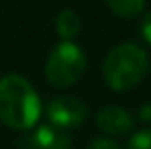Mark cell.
<instances>
[{"label": "cell", "instance_id": "7", "mask_svg": "<svg viewBox=\"0 0 151 149\" xmlns=\"http://www.w3.org/2000/svg\"><path fill=\"white\" fill-rule=\"evenodd\" d=\"M56 32L58 35L65 40H70L72 37H76L81 30V19L70 9H63L58 16H56Z\"/></svg>", "mask_w": 151, "mask_h": 149}, {"label": "cell", "instance_id": "5", "mask_svg": "<svg viewBox=\"0 0 151 149\" xmlns=\"http://www.w3.org/2000/svg\"><path fill=\"white\" fill-rule=\"evenodd\" d=\"M97 125L104 133L109 135H127L134 128V117L121 107L107 105L97 114Z\"/></svg>", "mask_w": 151, "mask_h": 149}, {"label": "cell", "instance_id": "8", "mask_svg": "<svg viewBox=\"0 0 151 149\" xmlns=\"http://www.w3.org/2000/svg\"><path fill=\"white\" fill-rule=\"evenodd\" d=\"M109 9L116 12L118 16L121 18H134L137 16L142 7H144V2L146 0H106Z\"/></svg>", "mask_w": 151, "mask_h": 149}, {"label": "cell", "instance_id": "12", "mask_svg": "<svg viewBox=\"0 0 151 149\" xmlns=\"http://www.w3.org/2000/svg\"><path fill=\"white\" fill-rule=\"evenodd\" d=\"M141 117H142V121H151V104H146L141 109Z\"/></svg>", "mask_w": 151, "mask_h": 149}, {"label": "cell", "instance_id": "2", "mask_svg": "<svg viewBox=\"0 0 151 149\" xmlns=\"http://www.w3.org/2000/svg\"><path fill=\"white\" fill-rule=\"evenodd\" d=\"M150 58L137 44L125 42L109 51L104 60V79L114 91H127L134 88L148 72Z\"/></svg>", "mask_w": 151, "mask_h": 149}, {"label": "cell", "instance_id": "10", "mask_svg": "<svg viewBox=\"0 0 151 149\" xmlns=\"http://www.w3.org/2000/svg\"><path fill=\"white\" fill-rule=\"evenodd\" d=\"M88 149H119V146L109 139H97L88 146Z\"/></svg>", "mask_w": 151, "mask_h": 149}, {"label": "cell", "instance_id": "4", "mask_svg": "<svg viewBox=\"0 0 151 149\" xmlns=\"http://www.w3.org/2000/svg\"><path fill=\"white\" fill-rule=\"evenodd\" d=\"M47 119L51 125L58 128H72L84 121L86 117V105L74 97H58L49 102L47 109Z\"/></svg>", "mask_w": 151, "mask_h": 149}, {"label": "cell", "instance_id": "1", "mask_svg": "<svg viewBox=\"0 0 151 149\" xmlns=\"http://www.w3.org/2000/svg\"><path fill=\"white\" fill-rule=\"evenodd\" d=\"M40 116V100L32 84L18 74L0 79V121L16 130H28Z\"/></svg>", "mask_w": 151, "mask_h": 149}, {"label": "cell", "instance_id": "6", "mask_svg": "<svg viewBox=\"0 0 151 149\" xmlns=\"http://www.w3.org/2000/svg\"><path fill=\"white\" fill-rule=\"evenodd\" d=\"M37 149H70V137L55 125L40 126L34 135Z\"/></svg>", "mask_w": 151, "mask_h": 149}, {"label": "cell", "instance_id": "11", "mask_svg": "<svg viewBox=\"0 0 151 149\" xmlns=\"http://www.w3.org/2000/svg\"><path fill=\"white\" fill-rule=\"evenodd\" d=\"M141 34H142V37L144 40L151 44V11L142 18V23H141Z\"/></svg>", "mask_w": 151, "mask_h": 149}, {"label": "cell", "instance_id": "9", "mask_svg": "<svg viewBox=\"0 0 151 149\" xmlns=\"http://www.w3.org/2000/svg\"><path fill=\"white\" fill-rule=\"evenodd\" d=\"M127 149H151V130H142L139 133H135Z\"/></svg>", "mask_w": 151, "mask_h": 149}, {"label": "cell", "instance_id": "3", "mask_svg": "<svg viewBox=\"0 0 151 149\" xmlns=\"http://www.w3.org/2000/svg\"><path fill=\"white\" fill-rule=\"evenodd\" d=\"M86 56L70 40L60 42L46 62V77L56 88H69L84 74Z\"/></svg>", "mask_w": 151, "mask_h": 149}]
</instances>
